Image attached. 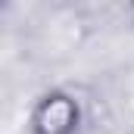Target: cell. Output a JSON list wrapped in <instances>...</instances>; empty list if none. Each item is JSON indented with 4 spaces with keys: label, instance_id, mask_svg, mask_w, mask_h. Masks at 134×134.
Segmentation results:
<instances>
[{
    "label": "cell",
    "instance_id": "6da1fadb",
    "mask_svg": "<svg viewBox=\"0 0 134 134\" xmlns=\"http://www.w3.org/2000/svg\"><path fill=\"white\" fill-rule=\"evenodd\" d=\"M84 103L66 87L44 91L28 109V134H81Z\"/></svg>",
    "mask_w": 134,
    "mask_h": 134
}]
</instances>
